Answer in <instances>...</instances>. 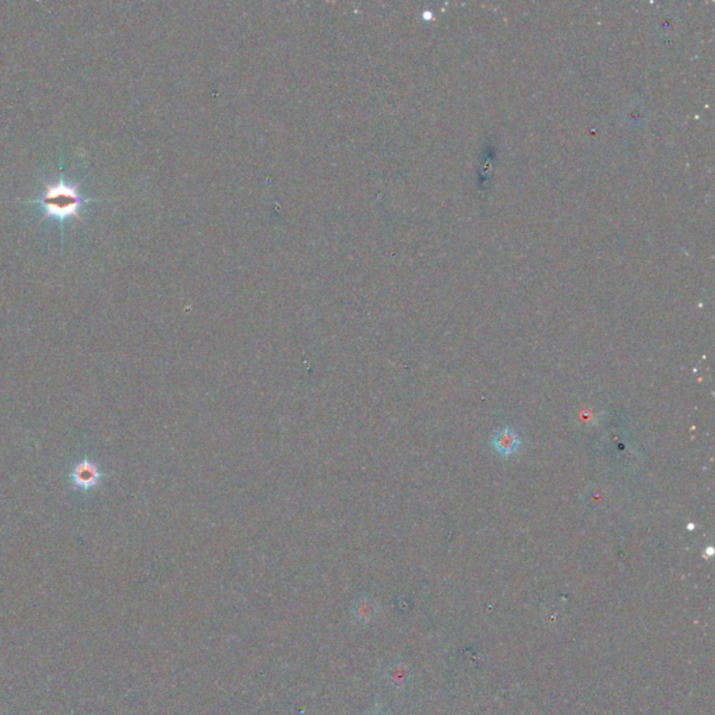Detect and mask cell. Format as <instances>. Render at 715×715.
Here are the masks:
<instances>
[{"label": "cell", "mask_w": 715, "mask_h": 715, "mask_svg": "<svg viewBox=\"0 0 715 715\" xmlns=\"http://www.w3.org/2000/svg\"><path fill=\"white\" fill-rule=\"evenodd\" d=\"M94 201V199L82 197L80 194L77 183L66 182L62 178L56 182L46 183L37 199L28 200L25 203L41 207L44 218H54L63 224L69 218L82 221L80 216L81 209Z\"/></svg>", "instance_id": "1"}, {"label": "cell", "mask_w": 715, "mask_h": 715, "mask_svg": "<svg viewBox=\"0 0 715 715\" xmlns=\"http://www.w3.org/2000/svg\"><path fill=\"white\" fill-rule=\"evenodd\" d=\"M492 444H493L495 450L502 457H510V456L516 454L517 450L520 449L521 439L518 437V435L513 429L504 428V429H500L495 433Z\"/></svg>", "instance_id": "2"}, {"label": "cell", "mask_w": 715, "mask_h": 715, "mask_svg": "<svg viewBox=\"0 0 715 715\" xmlns=\"http://www.w3.org/2000/svg\"><path fill=\"white\" fill-rule=\"evenodd\" d=\"M72 477L75 479V485L80 489H91L98 483L101 474L94 464L85 461L76 467Z\"/></svg>", "instance_id": "3"}]
</instances>
